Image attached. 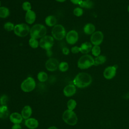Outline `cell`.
<instances>
[{
  "label": "cell",
  "mask_w": 129,
  "mask_h": 129,
  "mask_svg": "<svg viewBox=\"0 0 129 129\" xmlns=\"http://www.w3.org/2000/svg\"><path fill=\"white\" fill-rule=\"evenodd\" d=\"M37 79L40 82H45L48 79V75L46 73L43 71L39 72L37 74Z\"/></svg>",
  "instance_id": "d4e9b609"
},
{
  "label": "cell",
  "mask_w": 129,
  "mask_h": 129,
  "mask_svg": "<svg viewBox=\"0 0 129 129\" xmlns=\"http://www.w3.org/2000/svg\"><path fill=\"white\" fill-rule=\"evenodd\" d=\"M92 54L95 56H97L100 55L101 53V48L99 45H94L91 49Z\"/></svg>",
  "instance_id": "83f0119b"
},
{
  "label": "cell",
  "mask_w": 129,
  "mask_h": 129,
  "mask_svg": "<svg viewBox=\"0 0 129 129\" xmlns=\"http://www.w3.org/2000/svg\"><path fill=\"white\" fill-rule=\"evenodd\" d=\"M22 7L23 10H24L26 12L31 10V5L30 3H29V2H24L22 4Z\"/></svg>",
  "instance_id": "d6a6232c"
},
{
  "label": "cell",
  "mask_w": 129,
  "mask_h": 129,
  "mask_svg": "<svg viewBox=\"0 0 129 129\" xmlns=\"http://www.w3.org/2000/svg\"><path fill=\"white\" fill-rule=\"evenodd\" d=\"M55 1L59 3H63V2H64L66 0H55Z\"/></svg>",
  "instance_id": "f35d334b"
},
{
  "label": "cell",
  "mask_w": 129,
  "mask_h": 129,
  "mask_svg": "<svg viewBox=\"0 0 129 129\" xmlns=\"http://www.w3.org/2000/svg\"><path fill=\"white\" fill-rule=\"evenodd\" d=\"M73 14L77 17H80L83 14V10L81 7H77L74 9Z\"/></svg>",
  "instance_id": "4dcf8cb0"
},
{
  "label": "cell",
  "mask_w": 129,
  "mask_h": 129,
  "mask_svg": "<svg viewBox=\"0 0 129 129\" xmlns=\"http://www.w3.org/2000/svg\"><path fill=\"white\" fill-rule=\"evenodd\" d=\"M51 34L54 39L61 40L66 37L67 34L64 27L61 24H57L53 27Z\"/></svg>",
  "instance_id": "5b68a950"
},
{
  "label": "cell",
  "mask_w": 129,
  "mask_h": 129,
  "mask_svg": "<svg viewBox=\"0 0 129 129\" xmlns=\"http://www.w3.org/2000/svg\"><path fill=\"white\" fill-rule=\"evenodd\" d=\"M84 32L86 35H92L95 32V26L92 23L86 24L83 28Z\"/></svg>",
  "instance_id": "d6986e66"
},
{
  "label": "cell",
  "mask_w": 129,
  "mask_h": 129,
  "mask_svg": "<svg viewBox=\"0 0 129 129\" xmlns=\"http://www.w3.org/2000/svg\"><path fill=\"white\" fill-rule=\"evenodd\" d=\"M1 1H0V7H1Z\"/></svg>",
  "instance_id": "60d3db41"
},
{
  "label": "cell",
  "mask_w": 129,
  "mask_h": 129,
  "mask_svg": "<svg viewBox=\"0 0 129 129\" xmlns=\"http://www.w3.org/2000/svg\"><path fill=\"white\" fill-rule=\"evenodd\" d=\"M58 61L54 58H49L45 62V68L50 72L56 71L58 68Z\"/></svg>",
  "instance_id": "7c38bea8"
},
{
  "label": "cell",
  "mask_w": 129,
  "mask_h": 129,
  "mask_svg": "<svg viewBox=\"0 0 129 129\" xmlns=\"http://www.w3.org/2000/svg\"><path fill=\"white\" fill-rule=\"evenodd\" d=\"M20 87L23 92L26 93L30 92L35 88V81L32 77H29L22 82Z\"/></svg>",
  "instance_id": "52a82bcc"
},
{
  "label": "cell",
  "mask_w": 129,
  "mask_h": 129,
  "mask_svg": "<svg viewBox=\"0 0 129 129\" xmlns=\"http://www.w3.org/2000/svg\"><path fill=\"white\" fill-rule=\"evenodd\" d=\"M15 25L13 23L10 22H7L4 25V29L7 31H12L14 30Z\"/></svg>",
  "instance_id": "f546056e"
},
{
  "label": "cell",
  "mask_w": 129,
  "mask_h": 129,
  "mask_svg": "<svg viewBox=\"0 0 129 129\" xmlns=\"http://www.w3.org/2000/svg\"><path fill=\"white\" fill-rule=\"evenodd\" d=\"M117 69V65L110 66L106 67L103 72L104 77L107 79L110 80L114 78L116 73V70Z\"/></svg>",
  "instance_id": "30bf717a"
},
{
  "label": "cell",
  "mask_w": 129,
  "mask_h": 129,
  "mask_svg": "<svg viewBox=\"0 0 129 129\" xmlns=\"http://www.w3.org/2000/svg\"><path fill=\"white\" fill-rule=\"evenodd\" d=\"M62 52L64 55H68L70 53V50L68 48L64 47L62 49Z\"/></svg>",
  "instance_id": "e575fe53"
},
{
  "label": "cell",
  "mask_w": 129,
  "mask_h": 129,
  "mask_svg": "<svg viewBox=\"0 0 129 129\" xmlns=\"http://www.w3.org/2000/svg\"><path fill=\"white\" fill-rule=\"evenodd\" d=\"M25 126L29 129H35L39 125V122L37 119L34 118L30 117L25 120Z\"/></svg>",
  "instance_id": "9a60e30c"
},
{
  "label": "cell",
  "mask_w": 129,
  "mask_h": 129,
  "mask_svg": "<svg viewBox=\"0 0 129 129\" xmlns=\"http://www.w3.org/2000/svg\"><path fill=\"white\" fill-rule=\"evenodd\" d=\"M47 129H58L57 127L54 126H51L50 127H49Z\"/></svg>",
  "instance_id": "74e56055"
},
{
  "label": "cell",
  "mask_w": 129,
  "mask_h": 129,
  "mask_svg": "<svg viewBox=\"0 0 129 129\" xmlns=\"http://www.w3.org/2000/svg\"><path fill=\"white\" fill-rule=\"evenodd\" d=\"M71 2L75 5H79L83 1V0H70Z\"/></svg>",
  "instance_id": "8d00e7d4"
},
{
  "label": "cell",
  "mask_w": 129,
  "mask_h": 129,
  "mask_svg": "<svg viewBox=\"0 0 129 129\" xmlns=\"http://www.w3.org/2000/svg\"><path fill=\"white\" fill-rule=\"evenodd\" d=\"M92 44L89 42H85L83 43L80 47V52L83 54H88L90 51H91L92 48Z\"/></svg>",
  "instance_id": "e0dca14e"
},
{
  "label": "cell",
  "mask_w": 129,
  "mask_h": 129,
  "mask_svg": "<svg viewBox=\"0 0 129 129\" xmlns=\"http://www.w3.org/2000/svg\"><path fill=\"white\" fill-rule=\"evenodd\" d=\"M58 69L60 72H65L69 69V64L66 61H62L59 63Z\"/></svg>",
  "instance_id": "f1b7e54d"
},
{
  "label": "cell",
  "mask_w": 129,
  "mask_h": 129,
  "mask_svg": "<svg viewBox=\"0 0 129 129\" xmlns=\"http://www.w3.org/2000/svg\"><path fill=\"white\" fill-rule=\"evenodd\" d=\"M9 98L6 95H3L0 97V104L1 105H7Z\"/></svg>",
  "instance_id": "1f68e13d"
},
{
  "label": "cell",
  "mask_w": 129,
  "mask_h": 129,
  "mask_svg": "<svg viewBox=\"0 0 129 129\" xmlns=\"http://www.w3.org/2000/svg\"><path fill=\"white\" fill-rule=\"evenodd\" d=\"M39 42L40 47L47 51L49 50L53 46L54 44V38L52 36L46 35L40 38Z\"/></svg>",
  "instance_id": "ba28073f"
},
{
  "label": "cell",
  "mask_w": 129,
  "mask_h": 129,
  "mask_svg": "<svg viewBox=\"0 0 129 129\" xmlns=\"http://www.w3.org/2000/svg\"><path fill=\"white\" fill-rule=\"evenodd\" d=\"M94 3L91 0H84L79 4V6L82 8L85 9H92L94 7Z\"/></svg>",
  "instance_id": "7402d4cb"
},
{
  "label": "cell",
  "mask_w": 129,
  "mask_h": 129,
  "mask_svg": "<svg viewBox=\"0 0 129 129\" xmlns=\"http://www.w3.org/2000/svg\"><path fill=\"white\" fill-rule=\"evenodd\" d=\"M32 113V110L30 106L25 105L21 111V115L24 119H27L30 117Z\"/></svg>",
  "instance_id": "ac0fdd59"
},
{
  "label": "cell",
  "mask_w": 129,
  "mask_h": 129,
  "mask_svg": "<svg viewBox=\"0 0 129 129\" xmlns=\"http://www.w3.org/2000/svg\"><path fill=\"white\" fill-rule=\"evenodd\" d=\"M92 82V78L91 75L85 72L78 73L73 80L74 85L79 88L88 87L91 84Z\"/></svg>",
  "instance_id": "6da1fadb"
},
{
  "label": "cell",
  "mask_w": 129,
  "mask_h": 129,
  "mask_svg": "<svg viewBox=\"0 0 129 129\" xmlns=\"http://www.w3.org/2000/svg\"><path fill=\"white\" fill-rule=\"evenodd\" d=\"M62 118L64 122L70 125H75L78 122V117L73 110H66L62 115Z\"/></svg>",
  "instance_id": "277c9868"
},
{
  "label": "cell",
  "mask_w": 129,
  "mask_h": 129,
  "mask_svg": "<svg viewBox=\"0 0 129 129\" xmlns=\"http://www.w3.org/2000/svg\"><path fill=\"white\" fill-rule=\"evenodd\" d=\"M127 11H128V12L129 13V5H128V7H127Z\"/></svg>",
  "instance_id": "ab89813d"
},
{
  "label": "cell",
  "mask_w": 129,
  "mask_h": 129,
  "mask_svg": "<svg viewBox=\"0 0 129 129\" xmlns=\"http://www.w3.org/2000/svg\"><path fill=\"white\" fill-rule=\"evenodd\" d=\"M9 118L10 121L14 124H20L23 119L21 114L17 112L12 113L9 116Z\"/></svg>",
  "instance_id": "5bb4252c"
},
{
  "label": "cell",
  "mask_w": 129,
  "mask_h": 129,
  "mask_svg": "<svg viewBox=\"0 0 129 129\" xmlns=\"http://www.w3.org/2000/svg\"><path fill=\"white\" fill-rule=\"evenodd\" d=\"M71 52L74 53V54H76L79 53V52H80V47H78L77 46H73L71 48Z\"/></svg>",
  "instance_id": "836d02e7"
},
{
  "label": "cell",
  "mask_w": 129,
  "mask_h": 129,
  "mask_svg": "<svg viewBox=\"0 0 129 129\" xmlns=\"http://www.w3.org/2000/svg\"><path fill=\"white\" fill-rule=\"evenodd\" d=\"M94 65V58L90 54H84L80 57L77 63L78 67L81 69L84 70L89 68Z\"/></svg>",
  "instance_id": "3957f363"
},
{
  "label": "cell",
  "mask_w": 129,
  "mask_h": 129,
  "mask_svg": "<svg viewBox=\"0 0 129 129\" xmlns=\"http://www.w3.org/2000/svg\"><path fill=\"white\" fill-rule=\"evenodd\" d=\"M29 45L32 48H37L39 45V42L37 39L31 37L29 40Z\"/></svg>",
  "instance_id": "484cf974"
},
{
  "label": "cell",
  "mask_w": 129,
  "mask_h": 129,
  "mask_svg": "<svg viewBox=\"0 0 129 129\" xmlns=\"http://www.w3.org/2000/svg\"><path fill=\"white\" fill-rule=\"evenodd\" d=\"M10 116L9 110L7 105H1L0 106V118L6 119Z\"/></svg>",
  "instance_id": "44dd1931"
},
{
  "label": "cell",
  "mask_w": 129,
  "mask_h": 129,
  "mask_svg": "<svg viewBox=\"0 0 129 129\" xmlns=\"http://www.w3.org/2000/svg\"><path fill=\"white\" fill-rule=\"evenodd\" d=\"M103 38V33L101 31H96L91 35L90 41L94 45H99L102 43Z\"/></svg>",
  "instance_id": "9c48e42d"
},
{
  "label": "cell",
  "mask_w": 129,
  "mask_h": 129,
  "mask_svg": "<svg viewBox=\"0 0 129 129\" xmlns=\"http://www.w3.org/2000/svg\"><path fill=\"white\" fill-rule=\"evenodd\" d=\"M79 39V35L78 32L74 30L69 31L66 36L67 42L71 45L75 44Z\"/></svg>",
  "instance_id": "8fae6325"
},
{
  "label": "cell",
  "mask_w": 129,
  "mask_h": 129,
  "mask_svg": "<svg viewBox=\"0 0 129 129\" xmlns=\"http://www.w3.org/2000/svg\"><path fill=\"white\" fill-rule=\"evenodd\" d=\"M11 129H22V126L20 124H14Z\"/></svg>",
  "instance_id": "d590c367"
},
{
  "label": "cell",
  "mask_w": 129,
  "mask_h": 129,
  "mask_svg": "<svg viewBox=\"0 0 129 129\" xmlns=\"http://www.w3.org/2000/svg\"><path fill=\"white\" fill-rule=\"evenodd\" d=\"M57 20L56 18L52 15H49L47 16L45 19V23L47 26L53 27L56 25Z\"/></svg>",
  "instance_id": "ffe728a7"
},
{
  "label": "cell",
  "mask_w": 129,
  "mask_h": 129,
  "mask_svg": "<svg viewBox=\"0 0 129 129\" xmlns=\"http://www.w3.org/2000/svg\"><path fill=\"white\" fill-rule=\"evenodd\" d=\"M106 61V57L104 55H99L94 58V65L95 66L102 64Z\"/></svg>",
  "instance_id": "603a6c76"
},
{
  "label": "cell",
  "mask_w": 129,
  "mask_h": 129,
  "mask_svg": "<svg viewBox=\"0 0 129 129\" xmlns=\"http://www.w3.org/2000/svg\"><path fill=\"white\" fill-rule=\"evenodd\" d=\"M67 105L68 109H69L71 110H74V109L76 108L77 106V102L74 99H71L67 102Z\"/></svg>",
  "instance_id": "4316f807"
},
{
  "label": "cell",
  "mask_w": 129,
  "mask_h": 129,
  "mask_svg": "<svg viewBox=\"0 0 129 129\" xmlns=\"http://www.w3.org/2000/svg\"><path fill=\"white\" fill-rule=\"evenodd\" d=\"M47 29L46 27L41 24H36L31 27L30 30V35L35 39L41 38L46 35Z\"/></svg>",
  "instance_id": "7a4b0ae2"
},
{
  "label": "cell",
  "mask_w": 129,
  "mask_h": 129,
  "mask_svg": "<svg viewBox=\"0 0 129 129\" xmlns=\"http://www.w3.org/2000/svg\"><path fill=\"white\" fill-rule=\"evenodd\" d=\"M10 15L9 9L5 7H0V18H6Z\"/></svg>",
  "instance_id": "cb8c5ba5"
},
{
  "label": "cell",
  "mask_w": 129,
  "mask_h": 129,
  "mask_svg": "<svg viewBox=\"0 0 129 129\" xmlns=\"http://www.w3.org/2000/svg\"><path fill=\"white\" fill-rule=\"evenodd\" d=\"M76 92V87L74 85L69 84L64 87L63 93L66 97H69L73 96Z\"/></svg>",
  "instance_id": "4fadbf2b"
},
{
  "label": "cell",
  "mask_w": 129,
  "mask_h": 129,
  "mask_svg": "<svg viewBox=\"0 0 129 129\" xmlns=\"http://www.w3.org/2000/svg\"><path fill=\"white\" fill-rule=\"evenodd\" d=\"M30 28L27 24L21 23L15 25L13 31L16 35L19 37H24L30 33Z\"/></svg>",
  "instance_id": "8992f818"
},
{
  "label": "cell",
  "mask_w": 129,
  "mask_h": 129,
  "mask_svg": "<svg viewBox=\"0 0 129 129\" xmlns=\"http://www.w3.org/2000/svg\"><path fill=\"white\" fill-rule=\"evenodd\" d=\"M36 18V13L32 10H29L26 12L25 14V21L28 24H32L35 21Z\"/></svg>",
  "instance_id": "2e32d148"
}]
</instances>
